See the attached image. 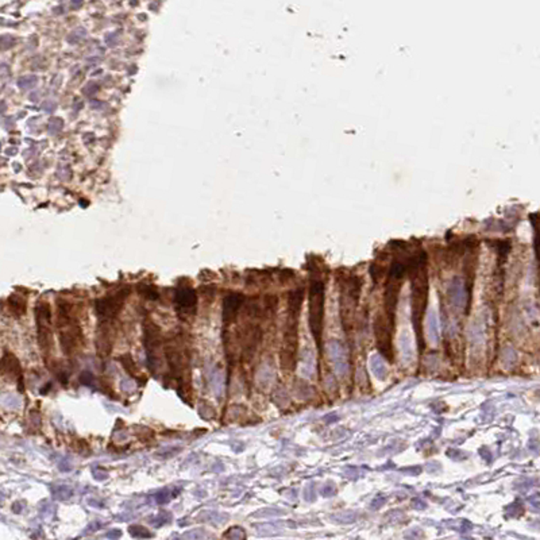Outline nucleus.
Instances as JSON below:
<instances>
[{
  "mask_svg": "<svg viewBox=\"0 0 540 540\" xmlns=\"http://www.w3.org/2000/svg\"><path fill=\"white\" fill-rule=\"evenodd\" d=\"M360 284L358 277H351L344 282L340 292V319L344 328V333L349 337H353V327L356 321L357 307L360 301Z\"/></svg>",
  "mask_w": 540,
  "mask_h": 540,
  "instance_id": "nucleus-6",
  "label": "nucleus"
},
{
  "mask_svg": "<svg viewBox=\"0 0 540 540\" xmlns=\"http://www.w3.org/2000/svg\"><path fill=\"white\" fill-rule=\"evenodd\" d=\"M408 270V266L402 262H393L389 270V276L385 285V295H384V312L388 316L392 324L396 321V311H397V302L400 295L402 279Z\"/></svg>",
  "mask_w": 540,
  "mask_h": 540,
  "instance_id": "nucleus-7",
  "label": "nucleus"
},
{
  "mask_svg": "<svg viewBox=\"0 0 540 540\" xmlns=\"http://www.w3.org/2000/svg\"><path fill=\"white\" fill-rule=\"evenodd\" d=\"M143 344L146 350L149 370L154 376H157L161 369L162 358H165L163 340H162L160 327L150 319L143 321Z\"/></svg>",
  "mask_w": 540,
  "mask_h": 540,
  "instance_id": "nucleus-8",
  "label": "nucleus"
},
{
  "mask_svg": "<svg viewBox=\"0 0 540 540\" xmlns=\"http://www.w3.org/2000/svg\"><path fill=\"white\" fill-rule=\"evenodd\" d=\"M245 295L242 293H237V292H233V293H228L224 300H223V323L224 326H231L233 323L238 321V315H240V311L245 304Z\"/></svg>",
  "mask_w": 540,
  "mask_h": 540,
  "instance_id": "nucleus-13",
  "label": "nucleus"
},
{
  "mask_svg": "<svg viewBox=\"0 0 540 540\" xmlns=\"http://www.w3.org/2000/svg\"><path fill=\"white\" fill-rule=\"evenodd\" d=\"M140 293L145 296L149 300H157L159 299V292L154 286H140Z\"/></svg>",
  "mask_w": 540,
  "mask_h": 540,
  "instance_id": "nucleus-18",
  "label": "nucleus"
},
{
  "mask_svg": "<svg viewBox=\"0 0 540 540\" xmlns=\"http://www.w3.org/2000/svg\"><path fill=\"white\" fill-rule=\"evenodd\" d=\"M129 295L130 289L123 288L115 293L98 299L95 302V308L99 323H117V318L119 316L120 311L124 307Z\"/></svg>",
  "mask_w": 540,
  "mask_h": 540,
  "instance_id": "nucleus-11",
  "label": "nucleus"
},
{
  "mask_svg": "<svg viewBox=\"0 0 540 540\" xmlns=\"http://www.w3.org/2000/svg\"><path fill=\"white\" fill-rule=\"evenodd\" d=\"M72 3H73V6L78 8V7H80L82 0H72Z\"/></svg>",
  "mask_w": 540,
  "mask_h": 540,
  "instance_id": "nucleus-23",
  "label": "nucleus"
},
{
  "mask_svg": "<svg viewBox=\"0 0 540 540\" xmlns=\"http://www.w3.org/2000/svg\"><path fill=\"white\" fill-rule=\"evenodd\" d=\"M49 130L52 134H57L62 130V120L60 118H54V119L50 122V126H49Z\"/></svg>",
  "mask_w": 540,
  "mask_h": 540,
  "instance_id": "nucleus-20",
  "label": "nucleus"
},
{
  "mask_svg": "<svg viewBox=\"0 0 540 540\" xmlns=\"http://www.w3.org/2000/svg\"><path fill=\"white\" fill-rule=\"evenodd\" d=\"M304 300V291L296 289L289 293L288 314L282 330L280 347L281 370L291 373L296 369L298 351H299V319L301 305Z\"/></svg>",
  "mask_w": 540,
  "mask_h": 540,
  "instance_id": "nucleus-3",
  "label": "nucleus"
},
{
  "mask_svg": "<svg viewBox=\"0 0 540 540\" xmlns=\"http://www.w3.org/2000/svg\"><path fill=\"white\" fill-rule=\"evenodd\" d=\"M36 321L41 351L48 360L53 349V314L48 301H38L36 305Z\"/></svg>",
  "mask_w": 540,
  "mask_h": 540,
  "instance_id": "nucleus-9",
  "label": "nucleus"
},
{
  "mask_svg": "<svg viewBox=\"0 0 540 540\" xmlns=\"http://www.w3.org/2000/svg\"><path fill=\"white\" fill-rule=\"evenodd\" d=\"M38 79L36 76H24L18 81V85H20V89H31L37 85Z\"/></svg>",
  "mask_w": 540,
  "mask_h": 540,
  "instance_id": "nucleus-19",
  "label": "nucleus"
},
{
  "mask_svg": "<svg viewBox=\"0 0 540 540\" xmlns=\"http://www.w3.org/2000/svg\"><path fill=\"white\" fill-rule=\"evenodd\" d=\"M8 308H10V312L14 318H20L26 314V300L22 299L18 295H13L8 298Z\"/></svg>",
  "mask_w": 540,
  "mask_h": 540,
  "instance_id": "nucleus-15",
  "label": "nucleus"
},
{
  "mask_svg": "<svg viewBox=\"0 0 540 540\" xmlns=\"http://www.w3.org/2000/svg\"><path fill=\"white\" fill-rule=\"evenodd\" d=\"M54 108H56V104H54L53 101H46V103L43 104V110H45L46 112H49V114H50Z\"/></svg>",
  "mask_w": 540,
  "mask_h": 540,
  "instance_id": "nucleus-22",
  "label": "nucleus"
},
{
  "mask_svg": "<svg viewBox=\"0 0 540 540\" xmlns=\"http://www.w3.org/2000/svg\"><path fill=\"white\" fill-rule=\"evenodd\" d=\"M531 223L534 227V250L537 260L540 262V214L531 215Z\"/></svg>",
  "mask_w": 540,
  "mask_h": 540,
  "instance_id": "nucleus-16",
  "label": "nucleus"
},
{
  "mask_svg": "<svg viewBox=\"0 0 540 540\" xmlns=\"http://www.w3.org/2000/svg\"><path fill=\"white\" fill-rule=\"evenodd\" d=\"M373 330H374V338H376V346L381 356L393 363L395 360V351H393V331H395V324H392L385 315V312H379L374 318L373 323Z\"/></svg>",
  "mask_w": 540,
  "mask_h": 540,
  "instance_id": "nucleus-10",
  "label": "nucleus"
},
{
  "mask_svg": "<svg viewBox=\"0 0 540 540\" xmlns=\"http://www.w3.org/2000/svg\"><path fill=\"white\" fill-rule=\"evenodd\" d=\"M175 308L182 321H189L195 318L198 309V295L195 289L188 286L179 288L175 293Z\"/></svg>",
  "mask_w": 540,
  "mask_h": 540,
  "instance_id": "nucleus-12",
  "label": "nucleus"
},
{
  "mask_svg": "<svg viewBox=\"0 0 540 540\" xmlns=\"http://www.w3.org/2000/svg\"><path fill=\"white\" fill-rule=\"evenodd\" d=\"M120 362H122V365H123V367L133 376V377H136L137 376V373H138V367H137V365H136V362L133 360V358H131V356H123V357H120Z\"/></svg>",
  "mask_w": 540,
  "mask_h": 540,
  "instance_id": "nucleus-17",
  "label": "nucleus"
},
{
  "mask_svg": "<svg viewBox=\"0 0 540 540\" xmlns=\"http://www.w3.org/2000/svg\"><path fill=\"white\" fill-rule=\"evenodd\" d=\"M163 354L169 377L176 382L179 395L185 401L191 400V354L184 333L172 334L163 340Z\"/></svg>",
  "mask_w": 540,
  "mask_h": 540,
  "instance_id": "nucleus-1",
  "label": "nucleus"
},
{
  "mask_svg": "<svg viewBox=\"0 0 540 540\" xmlns=\"http://www.w3.org/2000/svg\"><path fill=\"white\" fill-rule=\"evenodd\" d=\"M324 302H326V286L321 279H314L309 285L308 292V316L309 328L318 349L321 350V340L324 330Z\"/></svg>",
  "mask_w": 540,
  "mask_h": 540,
  "instance_id": "nucleus-5",
  "label": "nucleus"
},
{
  "mask_svg": "<svg viewBox=\"0 0 540 540\" xmlns=\"http://www.w3.org/2000/svg\"><path fill=\"white\" fill-rule=\"evenodd\" d=\"M1 370L3 374L13 379L17 382L20 392H23V372L20 367V360L11 353H4L1 360Z\"/></svg>",
  "mask_w": 540,
  "mask_h": 540,
  "instance_id": "nucleus-14",
  "label": "nucleus"
},
{
  "mask_svg": "<svg viewBox=\"0 0 540 540\" xmlns=\"http://www.w3.org/2000/svg\"><path fill=\"white\" fill-rule=\"evenodd\" d=\"M98 88H99V87H98L95 82H89L84 91H85L87 95H94V94L98 91Z\"/></svg>",
  "mask_w": 540,
  "mask_h": 540,
  "instance_id": "nucleus-21",
  "label": "nucleus"
},
{
  "mask_svg": "<svg viewBox=\"0 0 540 540\" xmlns=\"http://www.w3.org/2000/svg\"><path fill=\"white\" fill-rule=\"evenodd\" d=\"M408 270L411 277V321L421 354L425 347L423 323L428 304V272L425 254L421 253L418 258L412 261L411 266H408Z\"/></svg>",
  "mask_w": 540,
  "mask_h": 540,
  "instance_id": "nucleus-2",
  "label": "nucleus"
},
{
  "mask_svg": "<svg viewBox=\"0 0 540 540\" xmlns=\"http://www.w3.org/2000/svg\"><path fill=\"white\" fill-rule=\"evenodd\" d=\"M56 330L64 354L73 357L80 350L84 337L79 318L75 315L73 305L69 301L59 300L57 302Z\"/></svg>",
  "mask_w": 540,
  "mask_h": 540,
  "instance_id": "nucleus-4",
  "label": "nucleus"
}]
</instances>
